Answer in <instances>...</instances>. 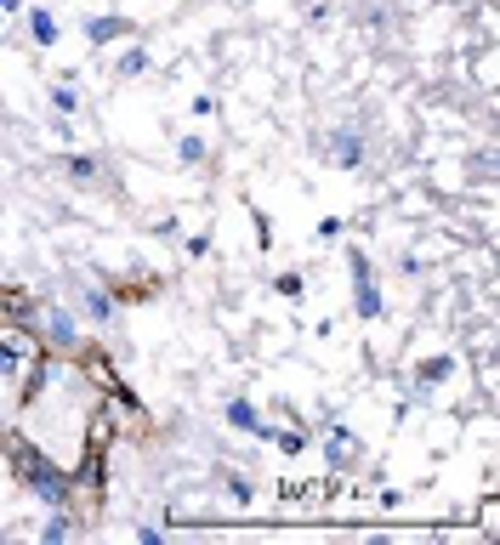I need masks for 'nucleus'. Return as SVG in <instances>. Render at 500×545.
<instances>
[{
	"label": "nucleus",
	"instance_id": "obj_14",
	"mask_svg": "<svg viewBox=\"0 0 500 545\" xmlns=\"http://www.w3.org/2000/svg\"><path fill=\"white\" fill-rule=\"evenodd\" d=\"M228 494H233V506H250V483L245 477H228Z\"/></svg>",
	"mask_w": 500,
	"mask_h": 545
},
{
	"label": "nucleus",
	"instance_id": "obj_5",
	"mask_svg": "<svg viewBox=\"0 0 500 545\" xmlns=\"http://www.w3.org/2000/svg\"><path fill=\"white\" fill-rule=\"evenodd\" d=\"M330 159H336V165H358V159H364V142H358L353 131H336V142H330Z\"/></svg>",
	"mask_w": 500,
	"mask_h": 545
},
{
	"label": "nucleus",
	"instance_id": "obj_10",
	"mask_svg": "<svg viewBox=\"0 0 500 545\" xmlns=\"http://www.w3.org/2000/svg\"><path fill=\"white\" fill-rule=\"evenodd\" d=\"M262 438H273L279 449H285V455H302V432H273V426H268Z\"/></svg>",
	"mask_w": 500,
	"mask_h": 545
},
{
	"label": "nucleus",
	"instance_id": "obj_8",
	"mask_svg": "<svg viewBox=\"0 0 500 545\" xmlns=\"http://www.w3.org/2000/svg\"><path fill=\"white\" fill-rule=\"evenodd\" d=\"M29 29H35L40 46H57V18H52V12H35V18H29Z\"/></svg>",
	"mask_w": 500,
	"mask_h": 545
},
{
	"label": "nucleus",
	"instance_id": "obj_1",
	"mask_svg": "<svg viewBox=\"0 0 500 545\" xmlns=\"http://www.w3.org/2000/svg\"><path fill=\"white\" fill-rule=\"evenodd\" d=\"M12 472H18L46 506H69V477L52 466V455H40V449H29V443H12Z\"/></svg>",
	"mask_w": 500,
	"mask_h": 545
},
{
	"label": "nucleus",
	"instance_id": "obj_9",
	"mask_svg": "<svg viewBox=\"0 0 500 545\" xmlns=\"http://www.w3.org/2000/svg\"><path fill=\"white\" fill-rule=\"evenodd\" d=\"M86 313L97 318V324H108V318H114V301H108L103 290H86Z\"/></svg>",
	"mask_w": 500,
	"mask_h": 545
},
{
	"label": "nucleus",
	"instance_id": "obj_2",
	"mask_svg": "<svg viewBox=\"0 0 500 545\" xmlns=\"http://www.w3.org/2000/svg\"><path fill=\"white\" fill-rule=\"evenodd\" d=\"M353 307H358V318H375L381 313V290H375V273H370V262L353 250Z\"/></svg>",
	"mask_w": 500,
	"mask_h": 545
},
{
	"label": "nucleus",
	"instance_id": "obj_7",
	"mask_svg": "<svg viewBox=\"0 0 500 545\" xmlns=\"http://www.w3.org/2000/svg\"><path fill=\"white\" fill-rule=\"evenodd\" d=\"M324 455H330V466H353V460H358V455H353V438H347V432H336Z\"/></svg>",
	"mask_w": 500,
	"mask_h": 545
},
{
	"label": "nucleus",
	"instance_id": "obj_12",
	"mask_svg": "<svg viewBox=\"0 0 500 545\" xmlns=\"http://www.w3.org/2000/svg\"><path fill=\"white\" fill-rule=\"evenodd\" d=\"M40 540H46V545L69 540V517H52V523H46V534H40Z\"/></svg>",
	"mask_w": 500,
	"mask_h": 545
},
{
	"label": "nucleus",
	"instance_id": "obj_6",
	"mask_svg": "<svg viewBox=\"0 0 500 545\" xmlns=\"http://www.w3.org/2000/svg\"><path fill=\"white\" fill-rule=\"evenodd\" d=\"M228 421L239 426V432H268V426L256 421V409H250L245 398H233V404H228Z\"/></svg>",
	"mask_w": 500,
	"mask_h": 545
},
{
	"label": "nucleus",
	"instance_id": "obj_18",
	"mask_svg": "<svg viewBox=\"0 0 500 545\" xmlns=\"http://www.w3.org/2000/svg\"><path fill=\"white\" fill-rule=\"evenodd\" d=\"M0 290H6V284H0Z\"/></svg>",
	"mask_w": 500,
	"mask_h": 545
},
{
	"label": "nucleus",
	"instance_id": "obj_15",
	"mask_svg": "<svg viewBox=\"0 0 500 545\" xmlns=\"http://www.w3.org/2000/svg\"><path fill=\"white\" fill-rule=\"evenodd\" d=\"M69 176H80V182H91V176H97V159H69Z\"/></svg>",
	"mask_w": 500,
	"mask_h": 545
},
{
	"label": "nucleus",
	"instance_id": "obj_11",
	"mask_svg": "<svg viewBox=\"0 0 500 545\" xmlns=\"http://www.w3.org/2000/svg\"><path fill=\"white\" fill-rule=\"evenodd\" d=\"M0 375H6V381L18 375V347H12V341H0Z\"/></svg>",
	"mask_w": 500,
	"mask_h": 545
},
{
	"label": "nucleus",
	"instance_id": "obj_4",
	"mask_svg": "<svg viewBox=\"0 0 500 545\" xmlns=\"http://www.w3.org/2000/svg\"><path fill=\"white\" fill-rule=\"evenodd\" d=\"M86 35H91V46H108V40L131 35V23H125V18H91V23H86Z\"/></svg>",
	"mask_w": 500,
	"mask_h": 545
},
{
	"label": "nucleus",
	"instance_id": "obj_13",
	"mask_svg": "<svg viewBox=\"0 0 500 545\" xmlns=\"http://www.w3.org/2000/svg\"><path fill=\"white\" fill-rule=\"evenodd\" d=\"M444 375H449V358H432V364H427V375H421V387H432V381H444Z\"/></svg>",
	"mask_w": 500,
	"mask_h": 545
},
{
	"label": "nucleus",
	"instance_id": "obj_16",
	"mask_svg": "<svg viewBox=\"0 0 500 545\" xmlns=\"http://www.w3.org/2000/svg\"><path fill=\"white\" fill-rule=\"evenodd\" d=\"M52 103H57V108H63V114H69V108H74V103H80V97H74V86H57V91H52Z\"/></svg>",
	"mask_w": 500,
	"mask_h": 545
},
{
	"label": "nucleus",
	"instance_id": "obj_3",
	"mask_svg": "<svg viewBox=\"0 0 500 545\" xmlns=\"http://www.w3.org/2000/svg\"><path fill=\"white\" fill-rule=\"evenodd\" d=\"M29 324H40V330H46V341H52V347H74V341H80V330H74V318L63 313V307H52V313L29 318Z\"/></svg>",
	"mask_w": 500,
	"mask_h": 545
},
{
	"label": "nucleus",
	"instance_id": "obj_17",
	"mask_svg": "<svg viewBox=\"0 0 500 545\" xmlns=\"http://www.w3.org/2000/svg\"><path fill=\"white\" fill-rule=\"evenodd\" d=\"M18 6H23V0H0V12H18Z\"/></svg>",
	"mask_w": 500,
	"mask_h": 545
}]
</instances>
